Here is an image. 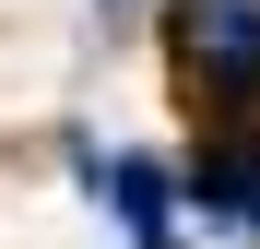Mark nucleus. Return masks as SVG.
Returning <instances> with one entry per match:
<instances>
[{
    "instance_id": "f257e3e1",
    "label": "nucleus",
    "mask_w": 260,
    "mask_h": 249,
    "mask_svg": "<svg viewBox=\"0 0 260 249\" xmlns=\"http://www.w3.org/2000/svg\"><path fill=\"white\" fill-rule=\"evenodd\" d=\"M178 71L213 119H260V0H178Z\"/></svg>"
},
{
    "instance_id": "f03ea898",
    "label": "nucleus",
    "mask_w": 260,
    "mask_h": 249,
    "mask_svg": "<svg viewBox=\"0 0 260 249\" xmlns=\"http://www.w3.org/2000/svg\"><path fill=\"white\" fill-rule=\"evenodd\" d=\"M178 190H189V214H201V226L260 237V119H225V131L178 166Z\"/></svg>"
},
{
    "instance_id": "7ed1b4c3",
    "label": "nucleus",
    "mask_w": 260,
    "mask_h": 249,
    "mask_svg": "<svg viewBox=\"0 0 260 249\" xmlns=\"http://www.w3.org/2000/svg\"><path fill=\"white\" fill-rule=\"evenodd\" d=\"M83 178H95V202H107V214L130 226V249H178V214H166V202H189V190L166 178L154 154H107V166L83 154Z\"/></svg>"
},
{
    "instance_id": "20e7f679",
    "label": "nucleus",
    "mask_w": 260,
    "mask_h": 249,
    "mask_svg": "<svg viewBox=\"0 0 260 249\" xmlns=\"http://www.w3.org/2000/svg\"><path fill=\"white\" fill-rule=\"evenodd\" d=\"M107 12H118V0H107Z\"/></svg>"
}]
</instances>
